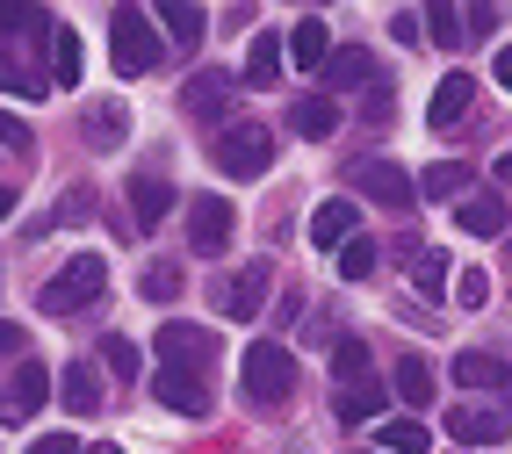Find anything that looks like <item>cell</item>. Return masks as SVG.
Returning <instances> with one entry per match:
<instances>
[{"mask_svg": "<svg viewBox=\"0 0 512 454\" xmlns=\"http://www.w3.org/2000/svg\"><path fill=\"white\" fill-rule=\"evenodd\" d=\"M109 65L123 80H138V73H159V58H166V44H159V22L138 8V0H123V8L109 15Z\"/></svg>", "mask_w": 512, "mask_h": 454, "instance_id": "6da1fadb", "label": "cell"}, {"mask_svg": "<svg viewBox=\"0 0 512 454\" xmlns=\"http://www.w3.org/2000/svg\"><path fill=\"white\" fill-rule=\"evenodd\" d=\"M238 375H246V404H253V411H282V404L296 397V361H289V346H275V339L246 346Z\"/></svg>", "mask_w": 512, "mask_h": 454, "instance_id": "7a4b0ae2", "label": "cell"}, {"mask_svg": "<svg viewBox=\"0 0 512 454\" xmlns=\"http://www.w3.org/2000/svg\"><path fill=\"white\" fill-rule=\"evenodd\" d=\"M101 289H109V260H101V253H80V260H65L51 282L37 289V310H44V318H73V310H87Z\"/></svg>", "mask_w": 512, "mask_h": 454, "instance_id": "3957f363", "label": "cell"}, {"mask_svg": "<svg viewBox=\"0 0 512 454\" xmlns=\"http://www.w3.org/2000/svg\"><path fill=\"white\" fill-rule=\"evenodd\" d=\"M210 159H217V173H231V181H260L267 166H275V130L267 123H224L217 130V145H210Z\"/></svg>", "mask_w": 512, "mask_h": 454, "instance_id": "277c9868", "label": "cell"}, {"mask_svg": "<svg viewBox=\"0 0 512 454\" xmlns=\"http://www.w3.org/2000/svg\"><path fill=\"white\" fill-rule=\"evenodd\" d=\"M152 354H159V368H195V375H210V361H217V332H202V325L174 318V325L152 332Z\"/></svg>", "mask_w": 512, "mask_h": 454, "instance_id": "5b68a950", "label": "cell"}, {"mask_svg": "<svg viewBox=\"0 0 512 454\" xmlns=\"http://www.w3.org/2000/svg\"><path fill=\"white\" fill-rule=\"evenodd\" d=\"M231 231H238V209H231L224 195H195V202H188V246H195L202 260H217V253L231 246Z\"/></svg>", "mask_w": 512, "mask_h": 454, "instance_id": "8992f818", "label": "cell"}, {"mask_svg": "<svg viewBox=\"0 0 512 454\" xmlns=\"http://www.w3.org/2000/svg\"><path fill=\"white\" fill-rule=\"evenodd\" d=\"M231 94H238V80H231V73H217V65H202V73L181 87V109H188L195 123L224 130V123H231Z\"/></svg>", "mask_w": 512, "mask_h": 454, "instance_id": "52a82bcc", "label": "cell"}, {"mask_svg": "<svg viewBox=\"0 0 512 454\" xmlns=\"http://www.w3.org/2000/svg\"><path fill=\"white\" fill-rule=\"evenodd\" d=\"M152 397L166 411H181V418H210V375H195V368H159L152 375Z\"/></svg>", "mask_w": 512, "mask_h": 454, "instance_id": "ba28073f", "label": "cell"}, {"mask_svg": "<svg viewBox=\"0 0 512 454\" xmlns=\"http://www.w3.org/2000/svg\"><path fill=\"white\" fill-rule=\"evenodd\" d=\"M260 303H267V267H260V260L217 282V310H224L231 325H253V318H260Z\"/></svg>", "mask_w": 512, "mask_h": 454, "instance_id": "9c48e42d", "label": "cell"}, {"mask_svg": "<svg viewBox=\"0 0 512 454\" xmlns=\"http://www.w3.org/2000/svg\"><path fill=\"white\" fill-rule=\"evenodd\" d=\"M354 188H361L368 202H383V209H412V195H419L412 181H404L397 159H361V166H354Z\"/></svg>", "mask_w": 512, "mask_h": 454, "instance_id": "30bf717a", "label": "cell"}, {"mask_svg": "<svg viewBox=\"0 0 512 454\" xmlns=\"http://www.w3.org/2000/svg\"><path fill=\"white\" fill-rule=\"evenodd\" d=\"M448 433H455L462 447H505L512 418H505L498 404H455V411H448Z\"/></svg>", "mask_w": 512, "mask_h": 454, "instance_id": "8fae6325", "label": "cell"}, {"mask_svg": "<svg viewBox=\"0 0 512 454\" xmlns=\"http://www.w3.org/2000/svg\"><path fill=\"white\" fill-rule=\"evenodd\" d=\"M44 404H51V368L22 361V368H15V382H8V397H0V411H8V418H37Z\"/></svg>", "mask_w": 512, "mask_h": 454, "instance_id": "7c38bea8", "label": "cell"}, {"mask_svg": "<svg viewBox=\"0 0 512 454\" xmlns=\"http://www.w3.org/2000/svg\"><path fill=\"white\" fill-rule=\"evenodd\" d=\"M455 224H462V231H476V238H498V231L512 224V202H505L498 188H476V195H462Z\"/></svg>", "mask_w": 512, "mask_h": 454, "instance_id": "4fadbf2b", "label": "cell"}, {"mask_svg": "<svg viewBox=\"0 0 512 454\" xmlns=\"http://www.w3.org/2000/svg\"><path fill=\"white\" fill-rule=\"evenodd\" d=\"M469 101H476V80H469V73H448V80L433 87V101H426V123H433V130H455V123L469 116Z\"/></svg>", "mask_w": 512, "mask_h": 454, "instance_id": "5bb4252c", "label": "cell"}, {"mask_svg": "<svg viewBox=\"0 0 512 454\" xmlns=\"http://www.w3.org/2000/svg\"><path fill=\"white\" fill-rule=\"evenodd\" d=\"M282 44H289V65H303V73H325V58H332V29H325L318 15H303Z\"/></svg>", "mask_w": 512, "mask_h": 454, "instance_id": "9a60e30c", "label": "cell"}, {"mask_svg": "<svg viewBox=\"0 0 512 454\" xmlns=\"http://www.w3.org/2000/svg\"><path fill=\"white\" fill-rule=\"evenodd\" d=\"M130 209H138V224L152 231L159 217H166V209H174V181H166V173H130Z\"/></svg>", "mask_w": 512, "mask_h": 454, "instance_id": "2e32d148", "label": "cell"}, {"mask_svg": "<svg viewBox=\"0 0 512 454\" xmlns=\"http://www.w3.org/2000/svg\"><path fill=\"white\" fill-rule=\"evenodd\" d=\"M354 224H361V209L354 202H318V217H311V246L318 253H339L354 238Z\"/></svg>", "mask_w": 512, "mask_h": 454, "instance_id": "e0dca14e", "label": "cell"}, {"mask_svg": "<svg viewBox=\"0 0 512 454\" xmlns=\"http://www.w3.org/2000/svg\"><path fill=\"white\" fill-rule=\"evenodd\" d=\"M390 397H397V404H433V361H426V354H397Z\"/></svg>", "mask_w": 512, "mask_h": 454, "instance_id": "ac0fdd59", "label": "cell"}, {"mask_svg": "<svg viewBox=\"0 0 512 454\" xmlns=\"http://www.w3.org/2000/svg\"><path fill=\"white\" fill-rule=\"evenodd\" d=\"M174 44H202V29H210V15L195 8V0H159V15H152Z\"/></svg>", "mask_w": 512, "mask_h": 454, "instance_id": "d6986e66", "label": "cell"}, {"mask_svg": "<svg viewBox=\"0 0 512 454\" xmlns=\"http://www.w3.org/2000/svg\"><path fill=\"white\" fill-rule=\"evenodd\" d=\"M375 447L383 454H433V433L419 418H383V426H375Z\"/></svg>", "mask_w": 512, "mask_h": 454, "instance_id": "ffe728a7", "label": "cell"}, {"mask_svg": "<svg viewBox=\"0 0 512 454\" xmlns=\"http://www.w3.org/2000/svg\"><path fill=\"white\" fill-rule=\"evenodd\" d=\"M58 397H65V411H80V418L101 411V375H94L87 361H73V368L58 375Z\"/></svg>", "mask_w": 512, "mask_h": 454, "instance_id": "44dd1931", "label": "cell"}, {"mask_svg": "<svg viewBox=\"0 0 512 454\" xmlns=\"http://www.w3.org/2000/svg\"><path fill=\"white\" fill-rule=\"evenodd\" d=\"M123 130H130V109H123V101H94V116H87V145H94V152H116V145H123Z\"/></svg>", "mask_w": 512, "mask_h": 454, "instance_id": "7402d4cb", "label": "cell"}, {"mask_svg": "<svg viewBox=\"0 0 512 454\" xmlns=\"http://www.w3.org/2000/svg\"><path fill=\"white\" fill-rule=\"evenodd\" d=\"M51 15L37 8V0H0V44H15V37H44Z\"/></svg>", "mask_w": 512, "mask_h": 454, "instance_id": "603a6c76", "label": "cell"}, {"mask_svg": "<svg viewBox=\"0 0 512 454\" xmlns=\"http://www.w3.org/2000/svg\"><path fill=\"white\" fill-rule=\"evenodd\" d=\"M375 73V58L361 51V44H332V58H325V87H361Z\"/></svg>", "mask_w": 512, "mask_h": 454, "instance_id": "cb8c5ba5", "label": "cell"}, {"mask_svg": "<svg viewBox=\"0 0 512 454\" xmlns=\"http://www.w3.org/2000/svg\"><path fill=\"white\" fill-rule=\"evenodd\" d=\"M289 130L318 145V137H332V130H339V109H332L325 94H311V101H296V109H289Z\"/></svg>", "mask_w": 512, "mask_h": 454, "instance_id": "d4e9b609", "label": "cell"}, {"mask_svg": "<svg viewBox=\"0 0 512 454\" xmlns=\"http://www.w3.org/2000/svg\"><path fill=\"white\" fill-rule=\"evenodd\" d=\"M419 29H426V37H433L440 51H462V8H455V0H426Z\"/></svg>", "mask_w": 512, "mask_h": 454, "instance_id": "484cf974", "label": "cell"}, {"mask_svg": "<svg viewBox=\"0 0 512 454\" xmlns=\"http://www.w3.org/2000/svg\"><path fill=\"white\" fill-rule=\"evenodd\" d=\"M282 65H289L282 37H253V51H246V80H253V87H275V80H282Z\"/></svg>", "mask_w": 512, "mask_h": 454, "instance_id": "4316f807", "label": "cell"}, {"mask_svg": "<svg viewBox=\"0 0 512 454\" xmlns=\"http://www.w3.org/2000/svg\"><path fill=\"white\" fill-rule=\"evenodd\" d=\"M455 382H462V390H505V361H491V354H455Z\"/></svg>", "mask_w": 512, "mask_h": 454, "instance_id": "83f0119b", "label": "cell"}, {"mask_svg": "<svg viewBox=\"0 0 512 454\" xmlns=\"http://www.w3.org/2000/svg\"><path fill=\"white\" fill-rule=\"evenodd\" d=\"M469 181H476V173H469L462 159H448V166H426V181H419V195H433V202H448V195H469Z\"/></svg>", "mask_w": 512, "mask_h": 454, "instance_id": "f1b7e54d", "label": "cell"}, {"mask_svg": "<svg viewBox=\"0 0 512 454\" xmlns=\"http://www.w3.org/2000/svg\"><path fill=\"white\" fill-rule=\"evenodd\" d=\"M368 368H375V354H368V339H354V332H347V339L332 346V375L347 382V390H354V382H361Z\"/></svg>", "mask_w": 512, "mask_h": 454, "instance_id": "f546056e", "label": "cell"}, {"mask_svg": "<svg viewBox=\"0 0 512 454\" xmlns=\"http://www.w3.org/2000/svg\"><path fill=\"white\" fill-rule=\"evenodd\" d=\"M51 80L80 87V37H73V29H51Z\"/></svg>", "mask_w": 512, "mask_h": 454, "instance_id": "4dcf8cb0", "label": "cell"}, {"mask_svg": "<svg viewBox=\"0 0 512 454\" xmlns=\"http://www.w3.org/2000/svg\"><path fill=\"white\" fill-rule=\"evenodd\" d=\"M448 253H426V246H412V282H419V296H440L448 289Z\"/></svg>", "mask_w": 512, "mask_h": 454, "instance_id": "1f68e13d", "label": "cell"}, {"mask_svg": "<svg viewBox=\"0 0 512 454\" xmlns=\"http://www.w3.org/2000/svg\"><path fill=\"white\" fill-rule=\"evenodd\" d=\"M339 418H347V426H361V418L383 426V390H375V382H354V390L339 397Z\"/></svg>", "mask_w": 512, "mask_h": 454, "instance_id": "d6a6232c", "label": "cell"}, {"mask_svg": "<svg viewBox=\"0 0 512 454\" xmlns=\"http://www.w3.org/2000/svg\"><path fill=\"white\" fill-rule=\"evenodd\" d=\"M0 87H8V94H22V101H44V73H37V65H15V58H0Z\"/></svg>", "mask_w": 512, "mask_h": 454, "instance_id": "836d02e7", "label": "cell"}, {"mask_svg": "<svg viewBox=\"0 0 512 454\" xmlns=\"http://www.w3.org/2000/svg\"><path fill=\"white\" fill-rule=\"evenodd\" d=\"M375 260H383V253H375V238H347V246H339V274H347V282H368Z\"/></svg>", "mask_w": 512, "mask_h": 454, "instance_id": "e575fe53", "label": "cell"}, {"mask_svg": "<svg viewBox=\"0 0 512 454\" xmlns=\"http://www.w3.org/2000/svg\"><path fill=\"white\" fill-rule=\"evenodd\" d=\"M138 289H145L152 303H174V296H181V267H174V260H152V267H145V282H138Z\"/></svg>", "mask_w": 512, "mask_h": 454, "instance_id": "d590c367", "label": "cell"}, {"mask_svg": "<svg viewBox=\"0 0 512 454\" xmlns=\"http://www.w3.org/2000/svg\"><path fill=\"white\" fill-rule=\"evenodd\" d=\"M0 145H8L15 159H37V130H29L15 109H0Z\"/></svg>", "mask_w": 512, "mask_h": 454, "instance_id": "8d00e7d4", "label": "cell"}, {"mask_svg": "<svg viewBox=\"0 0 512 454\" xmlns=\"http://www.w3.org/2000/svg\"><path fill=\"white\" fill-rule=\"evenodd\" d=\"M101 361H109V368L130 382V375H138V346H130L123 332H109V339H101Z\"/></svg>", "mask_w": 512, "mask_h": 454, "instance_id": "74e56055", "label": "cell"}, {"mask_svg": "<svg viewBox=\"0 0 512 454\" xmlns=\"http://www.w3.org/2000/svg\"><path fill=\"white\" fill-rule=\"evenodd\" d=\"M455 303H462V310H484V303H491V282H484L476 267H462V282H455Z\"/></svg>", "mask_w": 512, "mask_h": 454, "instance_id": "f35d334b", "label": "cell"}, {"mask_svg": "<svg viewBox=\"0 0 512 454\" xmlns=\"http://www.w3.org/2000/svg\"><path fill=\"white\" fill-rule=\"evenodd\" d=\"M87 217H94V188H73L58 202V224H87Z\"/></svg>", "mask_w": 512, "mask_h": 454, "instance_id": "ab89813d", "label": "cell"}, {"mask_svg": "<svg viewBox=\"0 0 512 454\" xmlns=\"http://www.w3.org/2000/svg\"><path fill=\"white\" fill-rule=\"evenodd\" d=\"M491 29H498V8H491V0H476V8L462 15V37H491Z\"/></svg>", "mask_w": 512, "mask_h": 454, "instance_id": "60d3db41", "label": "cell"}, {"mask_svg": "<svg viewBox=\"0 0 512 454\" xmlns=\"http://www.w3.org/2000/svg\"><path fill=\"white\" fill-rule=\"evenodd\" d=\"M29 454H80V440H73V433H44V440L29 447Z\"/></svg>", "mask_w": 512, "mask_h": 454, "instance_id": "b9f144b4", "label": "cell"}, {"mask_svg": "<svg viewBox=\"0 0 512 454\" xmlns=\"http://www.w3.org/2000/svg\"><path fill=\"white\" fill-rule=\"evenodd\" d=\"M491 73H498V87H505V94H512V44H505V51H498V65H491Z\"/></svg>", "mask_w": 512, "mask_h": 454, "instance_id": "7bdbcfd3", "label": "cell"}, {"mask_svg": "<svg viewBox=\"0 0 512 454\" xmlns=\"http://www.w3.org/2000/svg\"><path fill=\"white\" fill-rule=\"evenodd\" d=\"M491 173H498V195H512V152H505V159H498Z\"/></svg>", "mask_w": 512, "mask_h": 454, "instance_id": "ee69618b", "label": "cell"}, {"mask_svg": "<svg viewBox=\"0 0 512 454\" xmlns=\"http://www.w3.org/2000/svg\"><path fill=\"white\" fill-rule=\"evenodd\" d=\"M15 346H22V332H15L8 318H0V354H15Z\"/></svg>", "mask_w": 512, "mask_h": 454, "instance_id": "f6af8a7d", "label": "cell"}, {"mask_svg": "<svg viewBox=\"0 0 512 454\" xmlns=\"http://www.w3.org/2000/svg\"><path fill=\"white\" fill-rule=\"evenodd\" d=\"M8 209H15V188H0V224H8Z\"/></svg>", "mask_w": 512, "mask_h": 454, "instance_id": "bcb514c9", "label": "cell"}, {"mask_svg": "<svg viewBox=\"0 0 512 454\" xmlns=\"http://www.w3.org/2000/svg\"><path fill=\"white\" fill-rule=\"evenodd\" d=\"M94 454H123V447H94Z\"/></svg>", "mask_w": 512, "mask_h": 454, "instance_id": "7dc6e473", "label": "cell"}, {"mask_svg": "<svg viewBox=\"0 0 512 454\" xmlns=\"http://www.w3.org/2000/svg\"><path fill=\"white\" fill-rule=\"evenodd\" d=\"M505 390H512V368H505Z\"/></svg>", "mask_w": 512, "mask_h": 454, "instance_id": "c3c4849f", "label": "cell"}]
</instances>
